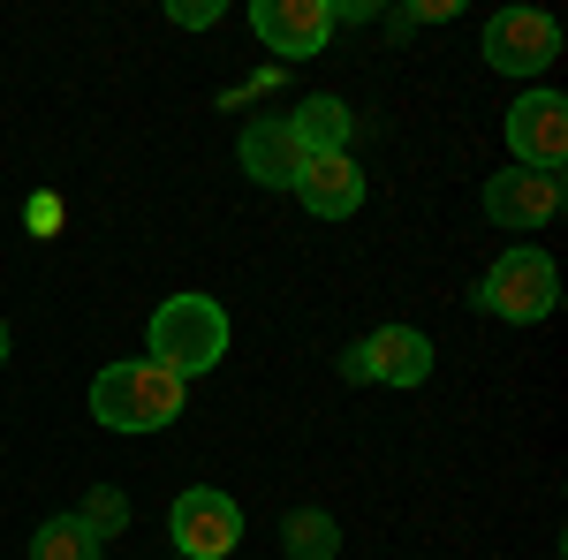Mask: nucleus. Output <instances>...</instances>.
<instances>
[{"instance_id":"f257e3e1","label":"nucleus","mask_w":568,"mask_h":560,"mask_svg":"<svg viewBox=\"0 0 568 560\" xmlns=\"http://www.w3.org/2000/svg\"><path fill=\"white\" fill-rule=\"evenodd\" d=\"M182 379L168 371V364H106L99 371V387H91V417L106 431H160L182 417Z\"/></svg>"},{"instance_id":"f03ea898","label":"nucleus","mask_w":568,"mask_h":560,"mask_svg":"<svg viewBox=\"0 0 568 560\" xmlns=\"http://www.w3.org/2000/svg\"><path fill=\"white\" fill-rule=\"evenodd\" d=\"M227 356V310L213 296H168L152 310V364H168L182 387Z\"/></svg>"},{"instance_id":"7ed1b4c3","label":"nucleus","mask_w":568,"mask_h":560,"mask_svg":"<svg viewBox=\"0 0 568 560\" xmlns=\"http://www.w3.org/2000/svg\"><path fill=\"white\" fill-rule=\"evenodd\" d=\"M478 303L493 310V318H508V326H538V318L561 303L554 258H546V251H508V258L478 281Z\"/></svg>"},{"instance_id":"20e7f679","label":"nucleus","mask_w":568,"mask_h":560,"mask_svg":"<svg viewBox=\"0 0 568 560\" xmlns=\"http://www.w3.org/2000/svg\"><path fill=\"white\" fill-rule=\"evenodd\" d=\"M508 152H516V167L561 174V160H568V99L561 91H524L508 106Z\"/></svg>"},{"instance_id":"39448f33","label":"nucleus","mask_w":568,"mask_h":560,"mask_svg":"<svg viewBox=\"0 0 568 560\" xmlns=\"http://www.w3.org/2000/svg\"><path fill=\"white\" fill-rule=\"evenodd\" d=\"M554 53H561V23L538 16V8H500V16L485 23V61H493L500 77H538Z\"/></svg>"},{"instance_id":"423d86ee","label":"nucleus","mask_w":568,"mask_h":560,"mask_svg":"<svg viewBox=\"0 0 568 560\" xmlns=\"http://www.w3.org/2000/svg\"><path fill=\"white\" fill-rule=\"evenodd\" d=\"M175 546H182V560H227L243 546V508L227 492H213V485L182 492L175 500Z\"/></svg>"},{"instance_id":"0eeeda50","label":"nucleus","mask_w":568,"mask_h":560,"mask_svg":"<svg viewBox=\"0 0 568 560\" xmlns=\"http://www.w3.org/2000/svg\"><path fill=\"white\" fill-rule=\"evenodd\" d=\"M485 213L493 227H546V220L561 213V174H538V167H500L485 182Z\"/></svg>"},{"instance_id":"6e6552de","label":"nucleus","mask_w":568,"mask_h":560,"mask_svg":"<svg viewBox=\"0 0 568 560\" xmlns=\"http://www.w3.org/2000/svg\"><path fill=\"white\" fill-rule=\"evenodd\" d=\"M251 31H258L281 61H311L318 45L334 39V8H326V0H258V8H251Z\"/></svg>"},{"instance_id":"1a4fd4ad","label":"nucleus","mask_w":568,"mask_h":560,"mask_svg":"<svg viewBox=\"0 0 568 560\" xmlns=\"http://www.w3.org/2000/svg\"><path fill=\"white\" fill-rule=\"evenodd\" d=\"M288 190H296L304 213H318V220H349L356 205H364V174H356L349 152H311Z\"/></svg>"},{"instance_id":"9d476101","label":"nucleus","mask_w":568,"mask_h":560,"mask_svg":"<svg viewBox=\"0 0 568 560\" xmlns=\"http://www.w3.org/2000/svg\"><path fill=\"white\" fill-rule=\"evenodd\" d=\"M364 348V379L372 387H425L433 379V342L417 334V326H379Z\"/></svg>"},{"instance_id":"9b49d317","label":"nucleus","mask_w":568,"mask_h":560,"mask_svg":"<svg viewBox=\"0 0 568 560\" xmlns=\"http://www.w3.org/2000/svg\"><path fill=\"white\" fill-rule=\"evenodd\" d=\"M296 167H304V144H296L288 122H251V130H243V174H251V182L281 190V182H296Z\"/></svg>"},{"instance_id":"f8f14e48","label":"nucleus","mask_w":568,"mask_h":560,"mask_svg":"<svg viewBox=\"0 0 568 560\" xmlns=\"http://www.w3.org/2000/svg\"><path fill=\"white\" fill-rule=\"evenodd\" d=\"M288 130H296V144H304V160L311 152H342V144H349V106L318 91V99H304V106L288 114Z\"/></svg>"},{"instance_id":"ddd939ff","label":"nucleus","mask_w":568,"mask_h":560,"mask_svg":"<svg viewBox=\"0 0 568 560\" xmlns=\"http://www.w3.org/2000/svg\"><path fill=\"white\" fill-rule=\"evenodd\" d=\"M281 546L296 560H334L342 553V522L326 516V508H296V516L281 522Z\"/></svg>"},{"instance_id":"4468645a","label":"nucleus","mask_w":568,"mask_h":560,"mask_svg":"<svg viewBox=\"0 0 568 560\" xmlns=\"http://www.w3.org/2000/svg\"><path fill=\"white\" fill-rule=\"evenodd\" d=\"M106 546L91 538L77 516H53V522H39V538H31V560H99Z\"/></svg>"},{"instance_id":"2eb2a0df","label":"nucleus","mask_w":568,"mask_h":560,"mask_svg":"<svg viewBox=\"0 0 568 560\" xmlns=\"http://www.w3.org/2000/svg\"><path fill=\"white\" fill-rule=\"evenodd\" d=\"M77 522H84L91 538H99V546H106V538H122V530H130V500H122V492H114V485H99V492H91L84 508H77Z\"/></svg>"},{"instance_id":"dca6fc26","label":"nucleus","mask_w":568,"mask_h":560,"mask_svg":"<svg viewBox=\"0 0 568 560\" xmlns=\"http://www.w3.org/2000/svg\"><path fill=\"white\" fill-rule=\"evenodd\" d=\"M168 16H175L182 31H205V23H220V8H213V0H175Z\"/></svg>"},{"instance_id":"f3484780","label":"nucleus","mask_w":568,"mask_h":560,"mask_svg":"<svg viewBox=\"0 0 568 560\" xmlns=\"http://www.w3.org/2000/svg\"><path fill=\"white\" fill-rule=\"evenodd\" d=\"M0 364H8V326H0Z\"/></svg>"}]
</instances>
